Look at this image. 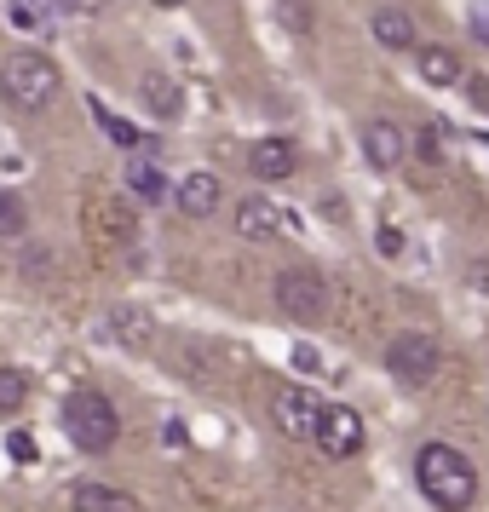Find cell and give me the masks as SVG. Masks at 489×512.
<instances>
[{"mask_svg":"<svg viewBox=\"0 0 489 512\" xmlns=\"http://www.w3.org/2000/svg\"><path fill=\"white\" fill-rule=\"evenodd\" d=\"M415 484L438 512H466L478 501V472H472V461H466L461 449H449V443H426L415 455Z\"/></svg>","mask_w":489,"mask_h":512,"instance_id":"cell-1","label":"cell"},{"mask_svg":"<svg viewBox=\"0 0 489 512\" xmlns=\"http://www.w3.org/2000/svg\"><path fill=\"white\" fill-rule=\"evenodd\" d=\"M0 98L18 110V116H41L52 98H58V64L47 52H12L0 64Z\"/></svg>","mask_w":489,"mask_h":512,"instance_id":"cell-2","label":"cell"},{"mask_svg":"<svg viewBox=\"0 0 489 512\" xmlns=\"http://www.w3.org/2000/svg\"><path fill=\"white\" fill-rule=\"evenodd\" d=\"M64 438H70L81 455H104V449L121 438L116 403L104 392H70V403H64Z\"/></svg>","mask_w":489,"mask_h":512,"instance_id":"cell-3","label":"cell"},{"mask_svg":"<svg viewBox=\"0 0 489 512\" xmlns=\"http://www.w3.org/2000/svg\"><path fill=\"white\" fill-rule=\"evenodd\" d=\"M277 311L282 317H294V323H323L328 317V277L317 265H288L277 277Z\"/></svg>","mask_w":489,"mask_h":512,"instance_id":"cell-4","label":"cell"},{"mask_svg":"<svg viewBox=\"0 0 489 512\" xmlns=\"http://www.w3.org/2000/svg\"><path fill=\"white\" fill-rule=\"evenodd\" d=\"M386 369H392L397 386H432L438 369H443V346L432 334L409 328V334H397L392 346H386Z\"/></svg>","mask_w":489,"mask_h":512,"instance_id":"cell-5","label":"cell"},{"mask_svg":"<svg viewBox=\"0 0 489 512\" xmlns=\"http://www.w3.org/2000/svg\"><path fill=\"white\" fill-rule=\"evenodd\" d=\"M323 409H328V403L311 392V386H277V397H271V415H277V426H282L294 443H311V438H317Z\"/></svg>","mask_w":489,"mask_h":512,"instance_id":"cell-6","label":"cell"},{"mask_svg":"<svg viewBox=\"0 0 489 512\" xmlns=\"http://www.w3.org/2000/svg\"><path fill=\"white\" fill-rule=\"evenodd\" d=\"M317 449H323L328 461H351L357 449H363V415L346 409V403H328L323 409V426H317Z\"/></svg>","mask_w":489,"mask_h":512,"instance_id":"cell-7","label":"cell"},{"mask_svg":"<svg viewBox=\"0 0 489 512\" xmlns=\"http://www.w3.org/2000/svg\"><path fill=\"white\" fill-rule=\"evenodd\" d=\"M363 156H369L380 173H397V167L409 162V139H403V127H397V121H369V127H363Z\"/></svg>","mask_w":489,"mask_h":512,"instance_id":"cell-8","label":"cell"},{"mask_svg":"<svg viewBox=\"0 0 489 512\" xmlns=\"http://www.w3.org/2000/svg\"><path fill=\"white\" fill-rule=\"evenodd\" d=\"M288 213L277 208V202H265V196H242L236 202V236H248V242H271V236H282L288 225H282Z\"/></svg>","mask_w":489,"mask_h":512,"instance_id":"cell-9","label":"cell"},{"mask_svg":"<svg viewBox=\"0 0 489 512\" xmlns=\"http://www.w3.org/2000/svg\"><path fill=\"white\" fill-rule=\"evenodd\" d=\"M248 167H254L259 185H282V179H294L300 150H294V139H259L254 156H248Z\"/></svg>","mask_w":489,"mask_h":512,"instance_id":"cell-10","label":"cell"},{"mask_svg":"<svg viewBox=\"0 0 489 512\" xmlns=\"http://www.w3.org/2000/svg\"><path fill=\"white\" fill-rule=\"evenodd\" d=\"M110 334H116L121 351H150L156 346V311H144V305H116V311H110Z\"/></svg>","mask_w":489,"mask_h":512,"instance_id":"cell-11","label":"cell"},{"mask_svg":"<svg viewBox=\"0 0 489 512\" xmlns=\"http://www.w3.org/2000/svg\"><path fill=\"white\" fill-rule=\"evenodd\" d=\"M415 70H420V81H432V87H455V81H466L461 52L443 47V41H426V47H415Z\"/></svg>","mask_w":489,"mask_h":512,"instance_id":"cell-12","label":"cell"},{"mask_svg":"<svg viewBox=\"0 0 489 512\" xmlns=\"http://www.w3.org/2000/svg\"><path fill=\"white\" fill-rule=\"evenodd\" d=\"M369 29H374V41H380L386 52H415L420 47L415 18H409V12H397V6H374Z\"/></svg>","mask_w":489,"mask_h":512,"instance_id":"cell-13","label":"cell"},{"mask_svg":"<svg viewBox=\"0 0 489 512\" xmlns=\"http://www.w3.org/2000/svg\"><path fill=\"white\" fill-rule=\"evenodd\" d=\"M219 196H225V190H219V179H213V173H202V167H196V173H185V179H179V190H173L179 213H190V219H208V213L219 208Z\"/></svg>","mask_w":489,"mask_h":512,"instance_id":"cell-14","label":"cell"},{"mask_svg":"<svg viewBox=\"0 0 489 512\" xmlns=\"http://www.w3.org/2000/svg\"><path fill=\"white\" fill-rule=\"evenodd\" d=\"M139 93H144V110H150L156 121H179V116H185V93H179V81H173V75H144Z\"/></svg>","mask_w":489,"mask_h":512,"instance_id":"cell-15","label":"cell"},{"mask_svg":"<svg viewBox=\"0 0 489 512\" xmlns=\"http://www.w3.org/2000/svg\"><path fill=\"white\" fill-rule=\"evenodd\" d=\"M93 213H98V236H104V242H133V236H139V213L127 208V202L98 196Z\"/></svg>","mask_w":489,"mask_h":512,"instance_id":"cell-16","label":"cell"},{"mask_svg":"<svg viewBox=\"0 0 489 512\" xmlns=\"http://www.w3.org/2000/svg\"><path fill=\"white\" fill-rule=\"evenodd\" d=\"M70 507L75 512H139L133 495H121L116 484H75L70 489Z\"/></svg>","mask_w":489,"mask_h":512,"instance_id":"cell-17","label":"cell"},{"mask_svg":"<svg viewBox=\"0 0 489 512\" xmlns=\"http://www.w3.org/2000/svg\"><path fill=\"white\" fill-rule=\"evenodd\" d=\"M127 190L139 196V202H167V179L156 162H127Z\"/></svg>","mask_w":489,"mask_h":512,"instance_id":"cell-18","label":"cell"},{"mask_svg":"<svg viewBox=\"0 0 489 512\" xmlns=\"http://www.w3.org/2000/svg\"><path fill=\"white\" fill-rule=\"evenodd\" d=\"M24 231H29V202L18 196V190H0V236L18 242Z\"/></svg>","mask_w":489,"mask_h":512,"instance_id":"cell-19","label":"cell"},{"mask_svg":"<svg viewBox=\"0 0 489 512\" xmlns=\"http://www.w3.org/2000/svg\"><path fill=\"white\" fill-rule=\"evenodd\" d=\"M29 403V374L24 369H0V420H12Z\"/></svg>","mask_w":489,"mask_h":512,"instance_id":"cell-20","label":"cell"},{"mask_svg":"<svg viewBox=\"0 0 489 512\" xmlns=\"http://www.w3.org/2000/svg\"><path fill=\"white\" fill-rule=\"evenodd\" d=\"M93 116H98V127H104V139H110V144H121V150H139V127H127L121 116H110L98 98H93Z\"/></svg>","mask_w":489,"mask_h":512,"instance_id":"cell-21","label":"cell"},{"mask_svg":"<svg viewBox=\"0 0 489 512\" xmlns=\"http://www.w3.org/2000/svg\"><path fill=\"white\" fill-rule=\"evenodd\" d=\"M415 150H420V162H426V167H438L443 150H449V144H443V127H420V133H415Z\"/></svg>","mask_w":489,"mask_h":512,"instance_id":"cell-22","label":"cell"},{"mask_svg":"<svg viewBox=\"0 0 489 512\" xmlns=\"http://www.w3.org/2000/svg\"><path fill=\"white\" fill-rule=\"evenodd\" d=\"M12 24L29 29V35H47V12H41V0H18V6H12Z\"/></svg>","mask_w":489,"mask_h":512,"instance_id":"cell-23","label":"cell"},{"mask_svg":"<svg viewBox=\"0 0 489 512\" xmlns=\"http://www.w3.org/2000/svg\"><path fill=\"white\" fill-rule=\"evenodd\" d=\"M288 357H294V369H300V374H323V369H328L323 351H311V346H294Z\"/></svg>","mask_w":489,"mask_h":512,"instance_id":"cell-24","label":"cell"},{"mask_svg":"<svg viewBox=\"0 0 489 512\" xmlns=\"http://www.w3.org/2000/svg\"><path fill=\"white\" fill-rule=\"evenodd\" d=\"M6 455H12L18 466H29L35 461V438H29V432H12V438H6Z\"/></svg>","mask_w":489,"mask_h":512,"instance_id":"cell-25","label":"cell"},{"mask_svg":"<svg viewBox=\"0 0 489 512\" xmlns=\"http://www.w3.org/2000/svg\"><path fill=\"white\" fill-rule=\"evenodd\" d=\"M64 12H75V18H98V12H110V0H58Z\"/></svg>","mask_w":489,"mask_h":512,"instance_id":"cell-26","label":"cell"},{"mask_svg":"<svg viewBox=\"0 0 489 512\" xmlns=\"http://www.w3.org/2000/svg\"><path fill=\"white\" fill-rule=\"evenodd\" d=\"M162 443H167V449H185V426H179V420H167V426H162Z\"/></svg>","mask_w":489,"mask_h":512,"instance_id":"cell-27","label":"cell"},{"mask_svg":"<svg viewBox=\"0 0 489 512\" xmlns=\"http://www.w3.org/2000/svg\"><path fill=\"white\" fill-rule=\"evenodd\" d=\"M380 254H403V231H380Z\"/></svg>","mask_w":489,"mask_h":512,"instance_id":"cell-28","label":"cell"},{"mask_svg":"<svg viewBox=\"0 0 489 512\" xmlns=\"http://www.w3.org/2000/svg\"><path fill=\"white\" fill-rule=\"evenodd\" d=\"M466 282H472V288H478V294H489V271H484V259H478V265H472V271H466Z\"/></svg>","mask_w":489,"mask_h":512,"instance_id":"cell-29","label":"cell"},{"mask_svg":"<svg viewBox=\"0 0 489 512\" xmlns=\"http://www.w3.org/2000/svg\"><path fill=\"white\" fill-rule=\"evenodd\" d=\"M156 6H185V0H156Z\"/></svg>","mask_w":489,"mask_h":512,"instance_id":"cell-30","label":"cell"}]
</instances>
